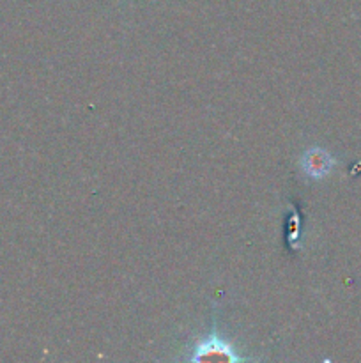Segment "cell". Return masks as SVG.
Returning a JSON list of instances; mask_svg holds the SVG:
<instances>
[{
    "instance_id": "1",
    "label": "cell",
    "mask_w": 361,
    "mask_h": 363,
    "mask_svg": "<svg viewBox=\"0 0 361 363\" xmlns=\"http://www.w3.org/2000/svg\"><path fill=\"white\" fill-rule=\"evenodd\" d=\"M183 360L191 363H200V362H229V363H239L251 360L248 354H241L239 350L234 342L227 340L225 337L219 333L218 321L216 318L212 319L211 330L205 335L198 337L197 340L186 347V354Z\"/></svg>"
},
{
    "instance_id": "2",
    "label": "cell",
    "mask_w": 361,
    "mask_h": 363,
    "mask_svg": "<svg viewBox=\"0 0 361 363\" xmlns=\"http://www.w3.org/2000/svg\"><path fill=\"white\" fill-rule=\"evenodd\" d=\"M336 162L328 151L321 147H310L301 155L299 158V169L310 179H324L335 169Z\"/></svg>"
},
{
    "instance_id": "3",
    "label": "cell",
    "mask_w": 361,
    "mask_h": 363,
    "mask_svg": "<svg viewBox=\"0 0 361 363\" xmlns=\"http://www.w3.org/2000/svg\"><path fill=\"white\" fill-rule=\"evenodd\" d=\"M299 227H301V216L299 209L290 208V218L287 223V241L292 250H299Z\"/></svg>"
}]
</instances>
